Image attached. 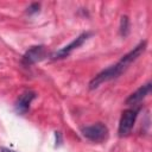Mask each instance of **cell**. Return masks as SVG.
Returning a JSON list of instances; mask_svg holds the SVG:
<instances>
[{"label": "cell", "mask_w": 152, "mask_h": 152, "mask_svg": "<svg viewBox=\"0 0 152 152\" xmlns=\"http://www.w3.org/2000/svg\"><path fill=\"white\" fill-rule=\"evenodd\" d=\"M128 27H129V23H128V18L127 17H122L121 18V25H120V33L122 37H126L128 33Z\"/></svg>", "instance_id": "obj_8"}, {"label": "cell", "mask_w": 152, "mask_h": 152, "mask_svg": "<svg viewBox=\"0 0 152 152\" xmlns=\"http://www.w3.org/2000/svg\"><path fill=\"white\" fill-rule=\"evenodd\" d=\"M81 133L86 139H88L93 142H102L108 138L109 131H108V127L104 124L96 122L94 125L82 127Z\"/></svg>", "instance_id": "obj_2"}, {"label": "cell", "mask_w": 152, "mask_h": 152, "mask_svg": "<svg viewBox=\"0 0 152 152\" xmlns=\"http://www.w3.org/2000/svg\"><path fill=\"white\" fill-rule=\"evenodd\" d=\"M151 91V82H147L146 84H142L141 87H139L134 93H132L125 101L126 104L128 106H134L137 103H139L140 101H142Z\"/></svg>", "instance_id": "obj_7"}, {"label": "cell", "mask_w": 152, "mask_h": 152, "mask_svg": "<svg viewBox=\"0 0 152 152\" xmlns=\"http://www.w3.org/2000/svg\"><path fill=\"white\" fill-rule=\"evenodd\" d=\"M89 36H90L89 32H83V33H81V34H80L78 37H76L71 43H69V44L65 45L64 48H62V49H59L58 51H56V52L52 55V58H53V59H61V58L68 57L74 50L78 49V48L89 38Z\"/></svg>", "instance_id": "obj_4"}, {"label": "cell", "mask_w": 152, "mask_h": 152, "mask_svg": "<svg viewBox=\"0 0 152 152\" xmlns=\"http://www.w3.org/2000/svg\"><path fill=\"white\" fill-rule=\"evenodd\" d=\"M34 99H36V93L34 91H31V90L24 91L17 99V102H15V110H17V113L25 114L30 109V106H31V103H32V101Z\"/></svg>", "instance_id": "obj_6"}, {"label": "cell", "mask_w": 152, "mask_h": 152, "mask_svg": "<svg viewBox=\"0 0 152 152\" xmlns=\"http://www.w3.org/2000/svg\"><path fill=\"white\" fill-rule=\"evenodd\" d=\"M39 7H40V5L39 4H32L27 10V12H28V14H33V13H37L38 11H39Z\"/></svg>", "instance_id": "obj_9"}, {"label": "cell", "mask_w": 152, "mask_h": 152, "mask_svg": "<svg viewBox=\"0 0 152 152\" xmlns=\"http://www.w3.org/2000/svg\"><path fill=\"white\" fill-rule=\"evenodd\" d=\"M147 42H140L133 50H131L129 52H127L125 56L121 57V59L119 62H116L115 64L110 65L109 68L102 70L101 72H99L90 82H89V88L90 89H96L97 87H100V84H102L103 82H107L109 80L116 78L118 76H120L146 49Z\"/></svg>", "instance_id": "obj_1"}, {"label": "cell", "mask_w": 152, "mask_h": 152, "mask_svg": "<svg viewBox=\"0 0 152 152\" xmlns=\"http://www.w3.org/2000/svg\"><path fill=\"white\" fill-rule=\"evenodd\" d=\"M45 56H46L45 46H43V45L31 46L23 56V63L25 65H31V64H34V63L42 61Z\"/></svg>", "instance_id": "obj_5"}, {"label": "cell", "mask_w": 152, "mask_h": 152, "mask_svg": "<svg viewBox=\"0 0 152 152\" xmlns=\"http://www.w3.org/2000/svg\"><path fill=\"white\" fill-rule=\"evenodd\" d=\"M137 116H138L137 108H129V109H125L122 112L120 121H119V128H118V133L120 137H126L131 133V131L133 129V126L135 124Z\"/></svg>", "instance_id": "obj_3"}, {"label": "cell", "mask_w": 152, "mask_h": 152, "mask_svg": "<svg viewBox=\"0 0 152 152\" xmlns=\"http://www.w3.org/2000/svg\"><path fill=\"white\" fill-rule=\"evenodd\" d=\"M0 151H1V152H15V151H13V150H11V148H7V147H1Z\"/></svg>", "instance_id": "obj_10"}]
</instances>
